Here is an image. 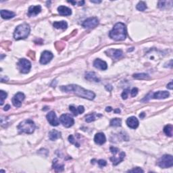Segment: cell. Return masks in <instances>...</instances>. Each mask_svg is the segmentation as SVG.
Instances as JSON below:
<instances>
[{
    "mask_svg": "<svg viewBox=\"0 0 173 173\" xmlns=\"http://www.w3.org/2000/svg\"><path fill=\"white\" fill-rule=\"evenodd\" d=\"M130 93H131L132 97H134V96L137 95V93H138V89H137V88H133V89H132L131 92H130Z\"/></svg>",
    "mask_w": 173,
    "mask_h": 173,
    "instance_id": "8d00e7d4",
    "label": "cell"
},
{
    "mask_svg": "<svg viewBox=\"0 0 173 173\" xmlns=\"http://www.w3.org/2000/svg\"><path fill=\"white\" fill-rule=\"evenodd\" d=\"M137 9L139 11H143L147 9V5H146L145 3L143 2V1H139L137 5Z\"/></svg>",
    "mask_w": 173,
    "mask_h": 173,
    "instance_id": "83f0119b",
    "label": "cell"
},
{
    "mask_svg": "<svg viewBox=\"0 0 173 173\" xmlns=\"http://www.w3.org/2000/svg\"><path fill=\"white\" fill-rule=\"evenodd\" d=\"M105 110H106V112H109L112 110V108L111 107H107L106 108H105Z\"/></svg>",
    "mask_w": 173,
    "mask_h": 173,
    "instance_id": "f35d334b",
    "label": "cell"
},
{
    "mask_svg": "<svg viewBox=\"0 0 173 173\" xmlns=\"http://www.w3.org/2000/svg\"><path fill=\"white\" fill-rule=\"evenodd\" d=\"M109 37L115 41H124L126 37V28L122 22L116 23L112 30L109 32Z\"/></svg>",
    "mask_w": 173,
    "mask_h": 173,
    "instance_id": "7a4b0ae2",
    "label": "cell"
},
{
    "mask_svg": "<svg viewBox=\"0 0 173 173\" xmlns=\"http://www.w3.org/2000/svg\"><path fill=\"white\" fill-rule=\"evenodd\" d=\"M128 93H129V89H125L124 91H123V93H122V97L123 99H126L128 97Z\"/></svg>",
    "mask_w": 173,
    "mask_h": 173,
    "instance_id": "836d02e7",
    "label": "cell"
},
{
    "mask_svg": "<svg viewBox=\"0 0 173 173\" xmlns=\"http://www.w3.org/2000/svg\"><path fill=\"white\" fill-rule=\"evenodd\" d=\"M30 26L26 23L17 26L14 32V38L16 40L24 39L27 38L30 34Z\"/></svg>",
    "mask_w": 173,
    "mask_h": 173,
    "instance_id": "3957f363",
    "label": "cell"
},
{
    "mask_svg": "<svg viewBox=\"0 0 173 173\" xmlns=\"http://www.w3.org/2000/svg\"><path fill=\"white\" fill-rule=\"evenodd\" d=\"M157 165L162 168H167L172 167L173 165V158L171 155H164L159 159Z\"/></svg>",
    "mask_w": 173,
    "mask_h": 173,
    "instance_id": "8992f818",
    "label": "cell"
},
{
    "mask_svg": "<svg viewBox=\"0 0 173 173\" xmlns=\"http://www.w3.org/2000/svg\"><path fill=\"white\" fill-rule=\"evenodd\" d=\"M85 78L86 80H90V81H94V82H99V79L97 78V76H96V74L93 72H87L85 75Z\"/></svg>",
    "mask_w": 173,
    "mask_h": 173,
    "instance_id": "d4e9b609",
    "label": "cell"
},
{
    "mask_svg": "<svg viewBox=\"0 0 173 173\" xmlns=\"http://www.w3.org/2000/svg\"><path fill=\"white\" fill-rule=\"evenodd\" d=\"M57 11H58L59 14L61 16H70L72 14V10L70 8L64 6V5H60V6L57 7Z\"/></svg>",
    "mask_w": 173,
    "mask_h": 173,
    "instance_id": "d6986e66",
    "label": "cell"
},
{
    "mask_svg": "<svg viewBox=\"0 0 173 173\" xmlns=\"http://www.w3.org/2000/svg\"><path fill=\"white\" fill-rule=\"evenodd\" d=\"M168 1H160L158 2V7L159 8H164V7H166V3H168Z\"/></svg>",
    "mask_w": 173,
    "mask_h": 173,
    "instance_id": "d6a6232c",
    "label": "cell"
},
{
    "mask_svg": "<svg viewBox=\"0 0 173 173\" xmlns=\"http://www.w3.org/2000/svg\"><path fill=\"white\" fill-rule=\"evenodd\" d=\"M53 27L57 28V29L59 28V29L65 30L68 27V24H67L66 21H60V22H54L53 24Z\"/></svg>",
    "mask_w": 173,
    "mask_h": 173,
    "instance_id": "cb8c5ba5",
    "label": "cell"
},
{
    "mask_svg": "<svg viewBox=\"0 0 173 173\" xmlns=\"http://www.w3.org/2000/svg\"><path fill=\"white\" fill-rule=\"evenodd\" d=\"M18 67L20 72L23 73V74H26V73L29 72L30 68H31V64L28 59L22 58L19 60Z\"/></svg>",
    "mask_w": 173,
    "mask_h": 173,
    "instance_id": "52a82bcc",
    "label": "cell"
},
{
    "mask_svg": "<svg viewBox=\"0 0 173 173\" xmlns=\"http://www.w3.org/2000/svg\"><path fill=\"white\" fill-rule=\"evenodd\" d=\"M128 172H143L144 171L142 170L141 168H139V167H137V168L132 169V170H128Z\"/></svg>",
    "mask_w": 173,
    "mask_h": 173,
    "instance_id": "e575fe53",
    "label": "cell"
},
{
    "mask_svg": "<svg viewBox=\"0 0 173 173\" xmlns=\"http://www.w3.org/2000/svg\"><path fill=\"white\" fill-rule=\"evenodd\" d=\"M110 126H116V127H118V126H120L121 124H122V120L120 118H113L110 121Z\"/></svg>",
    "mask_w": 173,
    "mask_h": 173,
    "instance_id": "4316f807",
    "label": "cell"
},
{
    "mask_svg": "<svg viewBox=\"0 0 173 173\" xmlns=\"http://www.w3.org/2000/svg\"><path fill=\"white\" fill-rule=\"evenodd\" d=\"M0 93H1V102L0 103H1V105H3V102H4V100L6 99L7 94L6 92L2 91V90L0 91Z\"/></svg>",
    "mask_w": 173,
    "mask_h": 173,
    "instance_id": "1f68e13d",
    "label": "cell"
},
{
    "mask_svg": "<svg viewBox=\"0 0 173 173\" xmlns=\"http://www.w3.org/2000/svg\"><path fill=\"white\" fill-rule=\"evenodd\" d=\"M97 163L100 167H103V166H106V164H107L106 161L103 160V159H99V160H98Z\"/></svg>",
    "mask_w": 173,
    "mask_h": 173,
    "instance_id": "d590c367",
    "label": "cell"
},
{
    "mask_svg": "<svg viewBox=\"0 0 173 173\" xmlns=\"http://www.w3.org/2000/svg\"><path fill=\"white\" fill-rule=\"evenodd\" d=\"M68 141H70V143H72V144H74V145H76V147H79L80 146V143H77V141H76V139H74V136L73 135H72V134H71V135H70L68 137Z\"/></svg>",
    "mask_w": 173,
    "mask_h": 173,
    "instance_id": "4dcf8cb0",
    "label": "cell"
},
{
    "mask_svg": "<svg viewBox=\"0 0 173 173\" xmlns=\"http://www.w3.org/2000/svg\"><path fill=\"white\" fill-rule=\"evenodd\" d=\"M41 11V5H32L28 8V15L29 16H35Z\"/></svg>",
    "mask_w": 173,
    "mask_h": 173,
    "instance_id": "e0dca14e",
    "label": "cell"
},
{
    "mask_svg": "<svg viewBox=\"0 0 173 173\" xmlns=\"http://www.w3.org/2000/svg\"><path fill=\"white\" fill-rule=\"evenodd\" d=\"M105 141H106V138H105V134L103 132L97 133L95 135V137H94V141L97 145H103V143H105Z\"/></svg>",
    "mask_w": 173,
    "mask_h": 173,
    "instance_id": "ac0fdd59",
    "label": "cell"
},
{
    "mask_svg": "<svg viewBox=\"0 0 173 173\" xmlns=\"http://www.w3.org/2000/svg\"><path fill=\"white\" fill-rule=\"evenodd\" d=\"M172 131H173V126L172 124H168L164 128V132L168 137H172Z\"/></svg>",
    "mask_w": 173,
    "mask_h": 173,
    "instance_id": "484cf974",
    "label": "cell"
},
{
    "mask_svg": "<svg viewBox=\"0 0 173 173\" xmlns=\"http://www.w3.org/2000/svg\"><path fill=\"white\" fill-rule=\"evenodd\" d=\"M18 129L20 133L24 132V133L31 134L35 129V124L31 120H25L20 123V124L18 126Z\"/></svg>",
    "mask_w": 173,
    "mask_h": 173,
    "instance_id": "277c9868",
    "label": "cell"
},
{
    "mask_svg": "<svg viewBox=\"0 0 173 173\" xmlns=\"http://www.w3.org/2000/svg\"><path fill=\"white\" fill-rule=\"evenodd\" d=\"M107 55L112 57L114 59H119L123 56V52L120 49H109L105 51Z\"/></svg>",
    "mask_w": 173,
    "mask_h": 173,
    "instance_id": "4fadbf2b",
    "label": "cell"
},
{
    "mask_svg": "<svg viewBox=\"0 0 173 173\" xmlns=\"http://www.w3.org/2000/svg\"><path fill=\"white\" fill-rule=\"evenodd\" d=\"M25 95L22 92H18L12 98V103L15 107H20L22 105V102L24 101Z\"/></svg>",
    "mask_w": 173,
    "mask_h": 173,
    "instance_id": "30bf717a",
    "label": "cell"
},
{
    "mask_svg": "<svg viewBox=\"0 0 173 173\" xmlns=\"http://www.w3.org/2000/svg\"><path fill=\"white\" fill-rule=\"evenodd\" d=\"M59 120H60L61 124L66 128L72 126L74 123V119L68 114H64L61 115L60 118H59Z\"/></svg>",
    "mask_w": 173,
    "mask_h": 173,
    "instance_id": "ba28073f",
    "label": "cell"
},
{
    "mask_svg": "<svg viewBox=\"0 0 173 173\" xmlns=\"http://www.w3.org/2000/svg\"><path fill=\"white\" fill-rule=\"evenodd\" d=\"M96 119V116L95 114H90L86 115L85 116V120L86 122H91L95 120Z\"/></svg>",
    "mask_w": 173,
    "mask_h": 173,
    "instance_id": "f1b7e54d",
    "label": "cell"
},
{
    "mask_svg": "<svg viewBox=\"0 0 173 173\" xmlns=\"http://www.w3.org/2000/svg\"><path fill=\"white\" fill-rule=\"evenodd\" d=\"M53 168L55 172H62L64 170V164H60L57 160V159H53Z\"/></svg>",
    "mask_w": 173,
    "mask_h": 173,
    "instance_id": "7402d4cb",
    "label": "cell"
},
{
    "mask_svg": "<svg viewBox=\"0 0 173 173\" xmlns=\"http://www.w3.org/2000/svg\"><path fill=\"white\" fill-rule=\"evenodd\" d=\"M126 124H127V126L130 128L135 129V128H137L138 126H139V120L134 116L129 117V118L126 120Z\"/></svg>",
    "mask_w": 173,
    "mask_h": 173,
    "instance_id": "5bb4252c",
    "label": "cell"
},
{
    "mask_svg": "<svg viewBox=\"0 0 173 173\" xmlns=\"http://www.w3.org/2000/svg\"><path fill=\"white\" fill-rule=\"evenodd\" d=\"M145 113H143H143H141V114L139 115V117H140V118H144V116H145Z\"/></svg>",
    "mask_w": 173,
    "mask_h": 173,
    "instance_id": "60d3db41",
    "label": "cell"
},
{
    "mask_svg": "<svg viewBox=\"0 0 173 173\" xmlns=\"http://www.w3.org/2000/svg\"><path fill=\"white\" fill-rule=\"evenodd\" d=\"M15 16H16V14L13 11L5 10V9H2L1 11V16L3 19H10L14 18Z\"/></svg>",
    "mask_w": 173,
    "mask_h": 173,
    "instance_id": "44dd1931",
    "label": "cell"
},
{
    "mask_svg": "<svg viewBox=\"0 0 173 173\" xmlns=\"http://www.w3.org/2000/svg\"><path fill=\"white\" fill-rule=\"evenodd\" d=\"M61 137V132L56 130H53L49 133V138L51 141H55Z\"/></svg>",
    "mask_w": 173,
    "mask_h": 173,
    "instance_id": "603a6c76",
    "label": "cell"
},
{
    "mask_svg": "<svg viewBox=\"0 0 173 173\" xmlns=\"http://www.w3.org/2000/svg\"><path fill=\"white\" fill-rule=\"evenodd\" d=\"M99 24V20L95 17L87 18L82 22V26L85 28H95Z\"/></svg>",
    "mask_w": 173,
    "mask_h": 173,
    "instance_id": "9c48e42d",
    "label": "cell"
},
{
    "mask_svg": "<svg viewBox=\"0 0 173 173\" xmlns=\"http://www.w3.org/2000/svg\"><path fill=\"white\" fill-rule=\"evenodd\" d=\"M53 57V53L49 51H44L41 53L40 57V63L41 64H47L49 63Z\"/></svg>",
    "mask_w": 173,
    "mask_h": 173,
    "instance_id": "8fae6325",
    "label": "cell"
},
{
    "mask_svg": "<svg viewBox=\"0 0 173 173\" xmlns=\"http://www.w3.org/2000/svg\"><path fill=\"white\" fill-rule=\"evenodd\" d=\"M110 151L113 155L110 157V160L112 161L114 166H116L119 163L123 161L124 157H125V153L124 151H120L118 148L111 147Z\"/></svg>",
    "mask_w": 173,
    "mask_h": 173,
    "instance_id": "5b68a950",
    "label": "cell"
},
{
    "mask_svg": "<svg viewBox=\"0 0 173 173\" xmlns=\"http://www.w3.org/2000/svg\"><path fill=\"white\" fill-rule=\"evenodd\" d=\"M167 88L170 90L172 89V81H170V83H168V84H167Z\"/></svg>",
    "mask_w": 173,
    "mask_h": 173,
    "instance_id": "74e56055",
    "label": "cell"
},
{
    "mask_svg": "<svg viewBox=\"0 0 173 173\" xmlns=\"http://www.w3.org/2000/svg\"><path fill=\"white\" fill-rule=\"evenodd\" d=\"M46 118H47V121L51 126H56L59 124V121L58 118H57L56 114L53 111H51V112L48 113L47 116H46Z\"/></svg>",
    "mask_w": 173,
    "mask_h": 173,
    "instance_id": "7c38bea8",
    "label": "cell"
},
{
    "mask_svg": "<svg viewBox=\"0 0 173 173\" xmlns=\"http://www.w3.org/2000/svg\"><path fill=\"white\" fill-rule=\"evenodd\" d=\"M69 109H70V110L73 113L74 116H78V114H82V113L84 112V107L82 106V105H79L77 108H76V107L74 106H73V105H70Z\"/></svg>",
    "mask_w": 173,
    "mask_h": 173,
    "instance_id": "ffe728a7",
    "label": "cell"
},
{
    "mask_svg": "<svg viewBox=\"0 0 173 173\" xmlns=\"http://www.w3.org/2000/svg\"><path fill=\"white\" fill-rule=\"evenodd\" d=\"M133 77L137 79H143V78H147L149 77V75L145 73H141V74H133Z\"/></svg>",
    "mask_w": 173,
    "mask_h": 173,
    "instance_id": "f546056e",
    "label": "cell"
},
{
    "mask_svg": "<svg viewBox=\"0 0 173 173\" xmlns=\"http://www.w3.org/2000/svg\"><path fill=\"white\" fill-rule=\"evenodd\" d=\"M9 108H10V106H9V105H7L6 106H5L4 109H4L5 111H7Z\"/></svg>",
    "mask_w": 173,
    "mask_h": 173,
    "instance_id": "ab89813d",
    "label": "cell"
},
{
    "mask_svg": "<svg viewBox=\"0 0 173 173\" xmlns=\"http://www.w3.org/2000/svg\"><path fill=\"white\" fill-rule=\"evenodd\" d=\"M170 95V93L168 91H157L155 93H151V98L153 99H166V98L168 97Z\"/></svg>",
    "mask_w": 173,
    "mask_h": 173,
    "instance_id": "9a60e30c",
    "label": "cell"
},
{
    "mask_svg": "<svg viewBox=\"0 0 173 173\" xmlns=\"http://www.w3.org/2000/svg\"><path fill=\"white\" fill-rule=\"evenodd\" d=\"M93 66L96 68L101 70H105L107 68V63L100 59H96L93 62Z\"/></svg>",
    "mask_w": 173,
    "mask_h": 173,
    "instance_id": "2e32d148",
    "label": "cell"
},
{
    "mask_svg": "<svg viewBox=\"0 0 173 173\" xmlns=\"http://www.w3.org/2000/svg\"><path fill=\"white\" fill-rule=\"evenodd\" d=\"M91 3H101V1H91Z\"/></svg>",
    "mask_w": 173,
    "mask_h": 173,
    "instance_id": "ee69618b",
    "label": "cell"
},
{
    "mask_svg": "<svg viewBox=\"0 0 173 173\" xmlns=\"http://www.w3.org/2000/svg\"><path fill=\"white\" fill-rule=\"evenodd\" d=\"M61 91L66 93H72L78 97L87 99L89 100H93L95 97V94L93 91L84 89V88L77 84H70L67 86H61Z\"/></svg>",
    "mask_w": 173,
    "mask_h": 173,
    "instance_id": "6da1fadb",
    "label": "cell"
},
{
    "mask_svg": "<svg viewBox=\"0 0 173 173\" xmlns=\"http://www.w3.org/2000/svg\"><path fill=\"white\" fill-rule=\"evenodd\" d=\"M77 3L78 4V5H82L84 3V1H79V2H77Z\"/></svg>",
    "mask_w": 173,
    "mask_h": 173,
    "instance_id": "b9f144b4",
    "label": "cell"
},
{
    "mask_svg": "<svg viewBox=\"0 0 173 173\" xmlns=\"http://www.w3.org/2000/svg\"><path fill=\"white\" fill-rule=\"evenodd\" d=\"M114 112L115 113H120V109H114Z\"/></svg>",
    "mask_w": 173,
    "mask_h": 173,
    "instance_id": "7bdbcfd3",
    "label": "cell"
}]
</instances>
